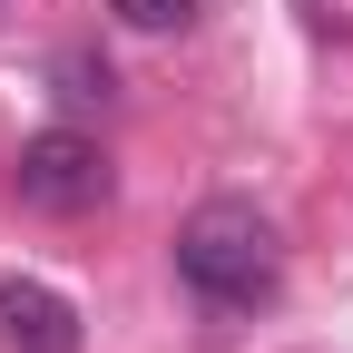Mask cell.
Instances as JSON below:
<instances>
[{
  "label": "cell",
  "mask_w": 353,
  "mask_h": 353,
  "mask_svg": "<svg viewBox=\"0 0 353 353\" xmlns=\"http://www.w3.org/2000/svg\"><path fill=\"white\" fill-rule=\"evenodd\" d=\"M10 187H20L30 216H99L118 176H108L99 138H79V128H39V138L20 148V167H10Z\"/></svg>",
  "instance_id": "7a4b0ae2"
},
{
  "label": "cell",
  "mask_w": 353,
  "mask_h": 353,
  "mask_svg": "<svg viewBox=\"0 0 353 353\" xmlns=\"http://www.w3.org/2000/svg\"><path fill=\"white\" fill-rule=\"evenodd\" d=\"M50 88H59L69 108H108V99H118V79H108L99 50H59V59H50Z\"/></svg>",
  "instance_id": "277c9868"
},
{
  "label": "cell",
  "mask_w": 353,
  "mask_h": 353,
  "mask_svg": "<svg viewBox=\"0 0 353 353\" xmlns=\"http://www.w3.org/2000/svg\"><path fill=\"white\" fill-rule=\"evenodd\" d=\"M176 285H187L206 314H255L285 285V236L255 196H206L187 226H176Z\"/></svg>",
  "instance_id": "6da1fadb"
},
{
  "label": "cell",
  "mask_w": 353,
  "mask_h": 353,
  "mask_svg": "<svg viewBox=\"0 0 353 353\" xmlns=\"http://www.w3.org/2000/svg\"><path fill=\"white\" fill-rule=\"evenodd\" d=\"M0 343L10 353H79V304L39 275H0Z\"/></svg>",
  "instance_id": "3957f363"
},
{
  "label": "cell",
  "mask_w": 353,
  "mask_h": 353,
  "mask_svg": "<svg viewBox=\"0 0 353 353\" xmlns=\"http://www.w3.org/2000/svg\"><path fill=\"white\" fill-rule=\"evenodd\" d=\"M118 20H128V30H187L196 0H118Z\"/></svg>",
  "instance_id": "5b68a950"
}]
</instances>
